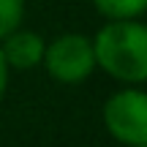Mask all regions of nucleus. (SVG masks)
Here are the masks:
<instances>
[{"instance_id":"1","label":"nucleus","mask_w":147,"mask_h":147,"mask_svg":"<svg viewBox=\"0 0 147 147\" xmlns=\"http://www.w3.org/2000/svg\"><path fill=\"white\" fill-rule=\"evenodd\" d=\"M95 63L123 82L147 79V25L112 19L93 41Z\"/></svg>"},{"instance_id":"2","label":"nucleus","mask_w":147,"mask_h":147,"mask_svg":"<svg viewBox=\"0 0 147 147\" xmlns=\"http://www.w3.org/2000/svg\"><path fill=\"white\" fill-rule=\"evenodd\" d=\"M41 63L47 65V71L52 74L57 82L65 84H79L90 76V71L95 68V52L93 41L79 33H68V36L55 38L49 47H44Z\"/></svg>"},{"instance_id":"3","label":"nucleus","mask_w":147,"mask_h":147,"mask_svg":"<svg viewBox=\"0 0 147 147\" xmlns=\"http://www.w3.org/2000/svg\"><path fill=\"white\" fill-rule=\"evenodd\" d=\"M104 123L115 139L125 144H147V93L123 90L104 106Z\"/></svg>"},{"instance_id":"4","label":"nucleus","mask_w":147,"mask_h":147,"mask_svg":"<svg viewBox=\"0 0 147 147\" xmlns=\"http://www.w3.org/2000/svg\"><path fill=\"white\" fill-rule=\"evenodd\" d=\"M0 52H3L5 63L14 68H33L44 57V41L36 33H8Z\"/></svg>"},{"instance_id":"5","label":"nucleus","mask_w":147,"mask_h":147,"mask_svg":"<svg viewBox=\"0 0 147 147\" xmlns=\"http://www.w3.org/2000/svg\"><path fill=\"white\" fill-rule=\"evenodd\" d=\"M93 3L109 19H134L147 8V0H93Z\"/></svg>"},{"instance_id":"6","label":"nucleus","mask_w":147,"mask_h":147,"mask_svg":"<svg viewBox=\"0 0 147 147\" xmlns=\"http://www.w3.org/2000/svg\"><path fill=\"white\" fill-rule=\"evenodd\" d=\"M25 14V3L22 0H0V38L14 33L22 22Z\"/></svg>"},{"instance_id":"7","label":"nucleus","mask_w":147,"mask_h":147,"mask_svg":"<svg viewBox=\"0 0 147 147\" xmlns=\"http://www.w3.org/2000/svg\"><path fill=\"white\" fill-rule=\"evenodd\" d=\"M5 79H8V63H5L3 52H0V98H3V93H5Z\"/></svg>"}]
</instances>
